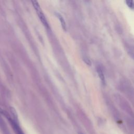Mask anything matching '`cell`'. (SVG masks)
<instances>
[{"mask_svg": "<svg viewBox=\"0 0 134 134\" xmlns=\"http://www.w3.org/2000/svg\"><path fill=\"white\" fill-rule=\"evenodd\" d=\"M37 14L39 18L40 19L41 22L42 23V24H43V25L47 28V29H49V24L48 23V21L44 15V14L43 13L42 11L41 10L38 11L37 12Z\"/></svg>", "mask_w": 134, "mask_h": 134, "instance_id": "obj_1", "label": "cell"}, {"mask_svg": "<svg viewBox=\"0 0 134 134\" xmlns=\"http://www.w3.org/2000/svg\"><path fill=\"white\" fill-rule=\"evenodd\" d=\"M96 71L98 74V75L99 76V78L100 80L101 81V82L103 85H105L106 81H105V77L103 71L102 69V68L99 65H97L96 67Z\"/></svg>", "mask_w": 134, "mask_h": 134, "instance_id": "obj_2", "label": "cell"}, {"mask_svg": "<svg viewBox=\"0 0 134 134\" xmlns=\"http://www.w3.org/2000/svg\"><path fill=\"white\" fill-rule=\"evenodd\" d=\"M55 16L57 17V18L60 20V22L61 24V26H62V29H63V30L66 31V23H65L64 18L62 16V15L61 14H60L59 13H55Z\"/></svg>", "mask_w": 134, "mask_h": 134, "instance_id": "obj_3", "label": "cell"}, {"mask_svg": "<svg viewBox=\"0 0 134 134\" xmlns=\"http://www.w3.org/2000/svg\"><path fill=\"white\" fill-rule=\"evenodd\" d=\"M31 1V2L32 4V6L34 7V8H35V9L36 10V11L37 12L41 9V8H40V6L39 5V4L37 0H30Z\"/></svg>", "mask_w": 134, "mask_h": 134, "instance_id": "obj_4", "label": "cell"}, {"mask_svg": "<svg viewBox=\"0 0 134 134\" xmlns=\"http://www.w3.org/2000/svg\"><path fill=\"white\" fill-rule=\"evenodd\" d=\"M126 5L131 9H134V2L133 0H125Z\"/></svg>", "mask_w": 134, "mask_h": 134, "instance_id": "obj_5", "label": "cell"}, {"mask_svg": "<svg viewBox=\"0 0 134 134\" xmlns=\"http://www.w3.org/2000/svg\"><path fill=\"white\" fill-rule=\"evenodd\" d=\"M83 60H84V61L86 63V64H87L88 65H91V61L90 60V59H89L87 57H84L83 58Z\"/></svg>", "mask_w": 134, "mask_h": 134, "instance_id": "obj_6", "label": "cell"}, {"mask_svg": "<svg viewBox=\"0 0 134 134\" xmlns=\"http://www.w3.org/2000/svg\"><path fill=\"white\" fill-rule=\"evenodd\" d=\"M128 53L130 56V57L132 59V60L134 61V52L130 50H128Z\"/></svg>", "mask_w": 134, "mask_h": 134, "instance_id": "obj_7", "label": "cell"}, {"mask_svg": "<svg viewBox=\"0 0 134 134\" xmlns=\"http://www.w3.org/2000/svg\"><path fill=\"white\" fill-rule=\"evenodd\" d=\"M80 134H82V133H80Z\"/></svg>", "mask_w": 134, "mask_h": 134, "instance_id": "obj_8", "label": "cell"}]
</instances>
